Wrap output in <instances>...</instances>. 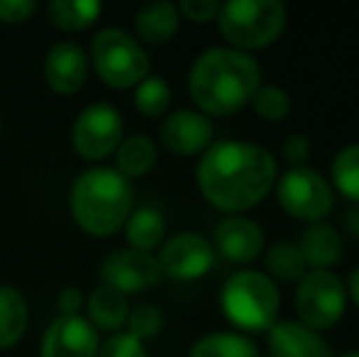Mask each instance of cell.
<instances>
[{"mask_svg":"<svg viewBox=\"0 0 359 357\" xmlns=\"http://www.w3.org/2000/svg\"><path fill=\"white\" fill-rule=\"evenodd\" d=\"M279 179V164L266 147L242 140L213 142L196 167V184L217 210L242 213L266 198Z\"/></svg>","mask_w":359,"mask_h":357,"instance_id":"cell-1","label":"cell"},{"mask_svg":"<svg viewBox=\"0 0 359 357\" xmlns=\"http://www.w3.org/2000/svg\"><path fill=\"white\" fill-rule=\"evenodd\" d=\"M262 86V67L247 52L210 47L198 54L189 72V93L198 113L227 118L252 103Z\"/></svg>","mask_w":359,"mask_h":357,"instance_id":"cell-2","label":"cell"},{"mask_svg":"<svg viewBox=\"0 0 359 357\" xmlns=\"http://www.w3.org/2000/svg\"><path fill=\"white\" fill-rule=\"evenodd\" d=\"M74 223L90 238H110L135 210V189L118 169L93 167L79 174L69 194Z\"/></svg>","mask_w":359,"mask_h":357,"instance_id":"cell-3","label":"cell"},{"mask_svg":"<svg viewBox=\"0 0 359 357\" xmlns=\"http://www.w3.org/2000/svg\"><path fill=\"white\" fill-rule=\"evenodd\" d=\"M220 309L235 328L245 330V333H266L279 318V286L264 271H235L222 284Z\"/></svg>","mask_w":359,"mask_h":357,"instance_id":"cell-4","label":"cell"},{"mask_svg":"<svg viewBox=\"0 0 359 357\" xmlns=\"http://www.w3.org/2000/svg\"><path fill=\"white\" fill-rule=\"evenodd\" d=\"M286 18L279 0H230L220 5L215 22L232 49L250 54L274 44L284 32Z\"/></svg>","mask_w":359,"mask_h":357,"instance_id":"cell-5","label":"cell"},{"mask_svg":"<svg viewBox=\"0 0 359 357\" xmlns=\"http://www.w3.org/2000/svg\"><path fill=\"white\" fill-rule=\"evenodd\" d=\"M90 67L105 86L128 90L149 76V54L130 32L103 27L90 42Z\"/></svg>","mask_w":359,"mask_h":357,"instance_id":"cell-6","label":"cell"},{"mask_svg":"<svg viewBox=\"0 0 359 357\" xmlns=\"http://www.w3.org/2000/svg\"><path fill=\"white\" fill-rule=\"evenodd\" d=\"M347 309V289L332 269H311L296 286L298 323L320 333L337 323Z\"/></svg>","mask_w":359,"mask_h":357,"instance_id":"cell-7","label":"cell"},{"mask_svg":"<svg viewBox=\"0 0 359 357\" xmlns=\"http://www.w3.org/2000/svg\"><path fill=\"white\" fill-rule=\"evenodd\" d=\"M276 201L286 215L303 223H323L325 215L335 206V196L318 169L313 167H291L276 179Z\"/></svg>","mask_w":359,"mask_h":357,"instance_id":"cell-8","label":"cell"},{"mask_svg":"<svg viewBox=\"0 0 359 357\" xmlns=\"http://www.w3.org/2000/svg\"><path fill=\"white\" fill-rule=\"evenodd\" d=\"M125 140V120L110 103H93L83 108L74 120L72 144L86 162H103L118 152Z\"/></svg>","mask_w":359,"mask_h":357,"instance_id":"cell-9","label":"cell"},{"mask_svg":"<svg viewBox=\"0 0 359 357\" xmlns=\"http://www.w3.org/2000/svg\"><path fill=\"white\" fill-rule=\"evenodd\" d=\"M215 248L205 235L184 230V233L171 235L159 248V264L161 276H169L176 281H194L208 274L215 264Z\"/></svg>","mask_w":359,"mask_h":357,"instance_id":"cell-10","label":"cell"},{"mask_svg":"<svg viewBox=\"0 0 359 357\" xmlns=\"http://www.w3.org/2000/svg\"><path fill=\"white\" fill-rule=\"evenodd\" d=\"M100 279L105 286L120 291L123 296L140 294L159 284L161 271L154 255L137 250H115L100 262Z\"/></svg>","mask_w":359,"mask_h":357,"instance_id":"cell-11","label":"cell"},{"mask_svg":"<svg viewBox=\"0 0 359 357\" xmlns=\"http://www.w3.org/2000/svg\"><path fill=\"white\" fill-rule=\"evenodd\" d=\"M213 123L198 110H174L161 120L159 142L176 157H196L213 144Z\"/></svg>","mask_w":359,"mask_h":357,"instance_id":"cell-12","label":"cell"},{"mask_svg":"<svg viewBox=\"0 0 359 357\" xmlns=\"http://www.w3.org/2000/svg\"><path fill=\"white\" fill-rule=\"evenodd\" d=\"M100 335L83 316H57L39 343V357H98Z\"/></svg>","mask_w":359,"mask_h":357,"instance_id":"cell-13","label":"cell"},{"mask_svg":"<svg viewBox=\"0 0 359 357\" xmlns=\"http://www.w3.org/2000/svg\"><path fill=\"white\" fill-rule=\"evenodd\" d=\"M90 74L88 52L79 42L62 39L57 42L42 62V76L57 95H76L86 86Z\"/></svg>","mask_w":359,"mask_h":357,"instance_id":"cell-14","label":"cell"},{"mask_svg":"<svg viewBox=\"0 0 359 357\" xmlns=\"http://www.w3.org/2000/svg\"><path fill=\"white\" fill-rule=\"evenodd\" d=\"M215 255H222L227 262L250 264L264 252V230L259 223L245 215H227L213 230Z\"/></svg>","mask_w":359,"mask_h":357,"instance_id":"cell-15","label":"cell"},{"mask_svg":"<svg viewBox=\"0 0 359 357\" xmlns=\"http://www.w3.org/2000/svg\"><path fill=\"white\" fill-rule=\"evenodd\" d=\"M266 345L269 357H332L323 335L298 321H276L266 330Z\"/></svg>","mask_w":359,"mask_h":357,"instance_id":"cell-16","label":"cell"},{"mask_svg":"<svg viewBox=\"0 0 359 357\" xmlns=\"http://www.w3.org/2000/svg\"><path fill=\"white\" fill-rule=\"evenodd\" d=\"M181 27V15L179 8L169 0H154L147 3L135 15V32H137L140 44H149V47H161L169 44L176 37Z\"/></svg>","mask_w":359,"mask_h":357,"instance_id":"cell-17","label":"cell"},{"mask_svg":"<svg viewBox=\"0 0 359 357\" xmlns=\"http://www.w3.org/2000/svg\"><path fill=\"white\" fill-rule=\"evenodd\" d=\"M298 250L311 269H332L342 257V235L330 223H313L298 238Z\"/></svg>","mask_w":359,"mask_h":357,"instance_id":"cell-18","label":"cell"},{"mask_svg":"<svg viewBox=\"0 0 359 357\" xmlns=\"http://www.w3.org/2000/svg\"><path fill=\"white\" fill-rule=\"evenodd\" d=\"M86 311H88V323L95 330L103 333H120L128 323L130 316V304L128 296H123L120 291L110 289V286L100 284L98 289H93L86 299Z\"/></svg>","mask_w":359,"mask_h":357,"instance_id":"cell-19","label":"cell"},{"mask_svg":"<svg viewBox=\"0 0 359 357\" xmlns=\"http://www.w3.org/2000/svg\"><path fill=\"white\" fill-rule=\"evenodd\" d=\"M29 323L27 299L15 286H0V350H10L25 338Z\"/></svg>","mask_w":359,"mask_h":357,"instance_id":"cell-20","label":"cell"},{"mask_svg":"<svg viewBox=\"0 0 359 357\" xmlns=\"http://www.w3.org/2000/svg\"><path fill=\"white\" fill-rule=\"evenodd\" d=\"M159 147L149 135H130L115 152V169L125 179H142L156 167Z\"/></svg>","mask_w":359,"mask_h":357,"instance_id":"cell-21","label":"cell"},{"mask_svg":"<svg viewBox=\"0 0 359 357\" xmlns=\"http://www.w3.org/2000/svg\"><path fill=\"white\" fill-rule=\"evenodd\" d=\"M125 238H128L130 250L151 255L159 250L166 240V220L156 208H137L130 213L125 223Z\"/></svg>","mask_w":359,"mask_h":357,"instance_id":"cell-22","label":"cell"},{"mask_svg":"<svg viewBox=\"0 0 359 357\" xmlns=\"http://www.w3.org/2000/svg\"><path fill=\"white\" fill-rule=\"evenodd\" d=\"M103 13V3L98 0H52L47 8L49 22L67 34L88 29Z\"/></svg>","mask_w":359,"mask_h":357,"instance_id":"cell-23","label":"cell"},{"mask_svg":"<svg viewBox=\"0 0 359 357\" xmlns=\"http://www.w3.org/2000/svg\"><path fill=\"white\" fill-rule=\"evenodd\" d=\"M189 357H262L252 338L235 330H215L191 345Z\"/></svg>","mask_w":359,"mask_h":357,"instance_id":"cell-24","label":"cell"},{"mask_svg":"<svg viewBox=\"0 0 359 357\" xmlns=\"http://www.w3.org/2000/svg\"><path fill=\"white\" fill-rule=\"evenodd\" d=\"M266 276L271 281H284V284H298L301 276L306 274V262L301 257V250L296 243L279 240L266 250Z\"/></svg>","mask_w":359,"mask_h":357,"instance_id":"cell-25","label":"cell"},{"mask_svg":"<svg viewBox=\"0 0 359 357\" xmlns=\"http://www.w3.org/2000/svg\"><path fill=\"white\" fill-rule=\"evenodd\" d=\"M330 177H332L335 189L340 191L347 201L359 206V142L347 144V147H342L340 152L332 157Z\"/></svg>","mask_w":359,"mask_h":357,"instance_id":"cell-26","label":"cell"},{"mask_svg":"<svg viewBox=\"0 0 359 357\" xmlns=\"http://www.w3.org/2000/svg\"><path fill=\"white\" fill-rule=\"evenodd\" d=\"M135 110L144 118H161L171 105V88L161 76H147L142 83L135 86L133 95Z\"/></svg>","mask_w":359,"mask_h":357,"instance_id":"cell-27","label":"cell"},{"mask_svg":"<svg viewBox=\"0 0 359 357\" xmlns=\"http://www.w3.org/2000/svg\"><path fill=\"white\" fill-rule=\"evenodd\" d=\"M252 108L266 123H281V120L288 118L293 105L286 88L276 86V83H266V86H259V90L255 93Z\"/></svg>","mask_w":359,"mask_h":357,"instance_id":"cell-28","label":"cell"},{"mask_svg":"<svg viewBox=\"0 0 359 357\" xmlns=\"http://www.w3.org/2000/svg\"><path fill=\"white\" fill-rule=\"evenodd\" d=\"M161 325H164V318H161V311L154 304H137L130 309L125 333L137 338L140 343H147V340L156 338L161 333Z\"/></svg>","mask_w":359,"mask_h":357,"instance_id":"cell-29","label":"cell"},{"mask_svg":"<svg viewBox=\"0 0 359 357\" xmlns=\"http://www.w3.org/2000/svg\"><path fill=\"white\" fill-rule=\"evenodd\" d=\"M98 357H149L144 343L133 338L130 333H113L98 350Z\"/></svg>","mask_w":359,"mask_h":357,"instance_id":"cell-30","label":"cell"},{"mask_svg":"<svg viewBox=\"0 0 359 357\" xmlns=\"http://www.w3.org/2000/svg\"><path fill=\"white\" fill-rule=\"evenodd\" d=\"M220 5L222 3H217V0H181L176 8H179L181 20H189L194 25H208L217 20Z\"/></svg>","mask_w":359,"mask_h":357,"instance_id":"cell-31","label":"cell"},{"mask_svg":"<svg viewBox=\"0 0 359 357\" xmlns=\"http://www.w3.org/2000/svg\"><path fill=\"white\" fill-rule=\"evenodd\" d=\"M37 13L34 0H0V22L3 25H22L32 20Z\"/></svg>","mask_w":359,"mask_h":357,"instance_id":"cell-32","label":"cell"},{"mask_svg":"<svg viewBox=\"0 0 359 357\" xmlns=\"http://www.w3.org/2000/svg\"><path fill=\"white\" fill-rule=\"evenodd\" d=\"M281 154L291 167H308V157H311V140L301 133H293L281 144Z\"/></svg>","mask_w":359,"mask_h":357,"instance_id":"cell-33","label":"cell"},{"mask_svg":"<svg viewBox=\"0 0 359 357\" xmlns=\"http://www.w3.org/2000/svg\"><path fill=\"white\" fill-rule=\"evenodd\" d=\"M59 316H81V309H86V296L76 286H67L57 296Z\"/></svg>","mask_w":359,"mask_h":357,"instance_id":"cell-34","label":"cell"},{"mask_svg":"<svg viewBox=\"0 0 359 357\" xmlns=\"http://www.w3.org/2000/svg\"><path fill=\"white\" fill-rule=\"evenodd\" d=\"M342 225H345L347 235L352 240H359V206H352L345 215H342Z\"/></svg>","mask_w":359,"mask_h":357,"instance_id":"cell-35","label":"cell"},{"mask_svg":"<svg viewBox=\"0 0 359 357\" xmlns=\"http://www.w3.org/2000/svg\"><path fill=\"white\" fill-rule=\"evenodd\" d=\"M345 289H347V296L355 301V306L359 309V267L352 269V274H350V279H347Z\"/></svg>","mask_w":359,"mask_h":357,"instance_id":"cell-36","label":"cell"},{"mask_svg":"<svg viewBox=\"0 0 359 357\" xmlns=\"http://www.w3.org/2000/svg\"><path fill=\"white\" fill-rule=\"evenodd\" d=\"M342 357H359V350H350V353H345Z\"/></svg>","mask_w":359,"mask_h":357,"instance_id":"cell-37","label":"cell"},{"mask_svg":"<svg viewBox=\"0 0 359 357\" xmlns=\"http://www.w3.org/2000/svg\"><path fill=\"white\" fill-rule=\"evenodd\" d=\"M0 135H3V118H0Z\"/></svg>","mask_w":359,"mask_h":357,"instance_id":"cell-38","label":"cell"}]
</instances>
